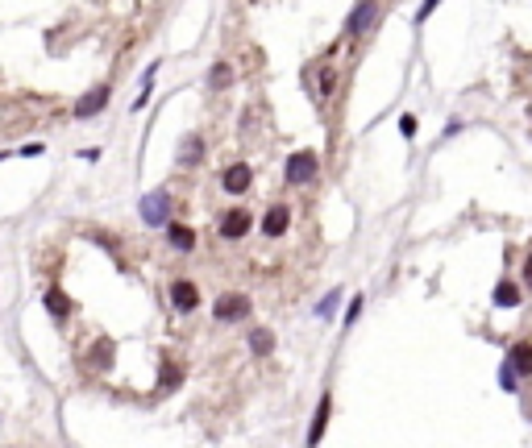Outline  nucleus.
I'll return each mask as SVG.
<instances>
[{
	"label": "nucleus",
	"instance_id": "obj_7",
	"mask_svg": "<svg viewBox=\"0 0 532 448\" xmlns=\"http://www.w3.org/2000/svg\"><path fill=\"white\" fill-rule=\"evenodd\" d=\"M250 233V212L245 208H233V212L220 216V236H229V241H237V236Z\"/></svg>",
	"mask_w": 532,
	"mask_h": 448
},
{
	"label": "nucleus",
	"instance_id": "obj_23",
	"mask_svg": "<svg viewBox=\"0 0 532 448\" xmlns=\"http://www.w3.org/2000/svg\"><path fill=\"white\" fill-rule=\"evenodd\" d=\"M524 283L532 286V254H528V261H524Z\"/></svg>",
	"mask_w": 532,
	"mask_h": 448
},
{
	"label": "nucleus",
	"instance_id": "obj_9",
	"mask_svg": "<svg viewBox=\"0 0 532 448\" xmlns=\"http://www.w3.org/2000/svg\"><path fill=\"white\" fill-rule=\"evenodd\" d=\"M250 179H254V174H250V166L233 162L229 170H225V179H220V183H225V191H229V195H242V191L250 187Z\"/></svg>",
	"mask_w": 532,
	"mask_h": 448
},
{
	"label": "nucleus",
	"instance_id": "obj_22",
	"mask_svg": "<svg viewBox=\"0 0 532 448\" xmlns=\"http://www.w3.org/2000/svg\"><path fill=\"white\" fill-rule=\"evenodd\" d=\"M358 316H362V295H358V299H354V303H349V311H345V324H354V320H358Z\"/></svg>",
	"mask_w": 532,
	"mask_h": 448
},
{
	"label": "nucleus",
	"instance_id": "obj_21",
	"mask_svg": "<svg viewBox=\"0 0 532 448\" xmlns=\"http://www.w3.org/2000/svg\"><path fill=\"white\" fill-rule=\"evenodd\" d=\"M399 133H404L408 142L416 137V117H411V113H408V117H399Z\"/></svg>",
	"mask_w": 532,
	"mask_h": 448
},
{
	"label": "nucleus",
	"instance_id": "obj_12",
	"mask_svg": "<svg viewBox=\"0 0 532 448\" xmlns=\"http://www.w3.org/2000/svg\"><path fill=\"white\" fill-rule=\"evenodd\" d=\"M167 241L179 249V254H192L195 249V233L188 229V224H167Z\"/></svg>",
	"mask_w": 532,
	"mask_h": 448
},
{
	"label": "nucleus",
	"instance_id": "obj_5",
	"mask_svg": "<svg viewBox=\"0 0 532 448\" xmlns=\"http://www.w3.org/2000/svg\"><path fill=\"white\" fill-rule=\"evenodd\" d=\"M108 100H113V92L108 88H96V92H88L79 104H75V117L79 120H88V117H96V113H104L108 108Z\"/></svg>",
	"mask_w": 532,
	"mask_h": 448
},
{
	"label": "nucleus",
	"instance_id": "obj_18",
	"mask_svg": "<svg viewBox=\"0 0 532 448\" xmlns=\"http://www.w3.org/2000/svg\"><path fill=\"white\" fill-rule=\"evenodd\" d=\"M333 88H337V75H333V67H324V71H320V95H316V100H329Z\"/></svg>",
	"mask_w": 532,
	"mask_h": 448
},
{
	"label": "nucleus",
	"instance_id": "obj_11",
	"mask_svg": "<svg viewBox=\"0 0 532 448\" xmlns=\"http://www.w3.org/2000/svg\"><path fill=\"white\" fill-rule=\"evenodd\" d=\"M329 407H333V395H324L320 407H316V420H312V432H308V444H320L324 440V427H329Z\"/></svg>",
	"mask_w": 532,
	"mask_h": 448
},
{
	"label": "nucleus",
	"instance_id": "obj_10",
	"mask_svg": "<svg viewBox=\"0 0 532 448\" xmlns=\"http://www.w3.org/2000/svg\"><path fill=\"white\" fill-rule=\"evenodd\" d=\"M200 158H204V137H200V133H188L183 145H179V166H200Z\"/></svg>",
	"mask_w": 532,
	"mask_h": 448
},
{
	"label": "nucleus",
	"instance_id": "obj_2",
	"mask_svg": "<svg viewBox=\"0 0 532 448\" xmlns=\"http://www.w3.org/2000/svg\"><path fill=\"white\" fill-rule=\"evenodd\" d=\"M142 220L150 224V229H163L167 224V216H170V195L167 191H150V195H142Z\"/></svg>",
	"mask_w": 532,
	"mask_h": 448
},
{
	"label": "nucleus",
	"instance_id": "obj_15",
	"mask_svg": "<svg viewBox=\"0 0 532 448\" xmlns=\"http://www.w3.org/2000/svg\"><path fill=\"white\" fill-rule=\"evenodd\" d=\"M250 349H254V357H266L270 349H275V332L254 328V332H250Z\"/></svg>",
	"mask_w": 532,
	"mask_h": 448
},
{
	"label": "nucleus",
	"instance_id": "obj_3",
	"mask_svg": "<svg viewBox=\"0 0 532 448\" xmlns=\"http://www.w3.org/2000/svg\"><path fill=\"white\" fill-rule=\"evenodd\" d=\"M213 316H217L220 324H237V320H245V316H250V299L229 291V295H220L217 303H213Z\"/></svg>",
	"mask_w": 532,
	"mask_h": 448
},
{
	"label": "nucleus",
	"instance_id": "obj_16",
	"mask_svg": "<svg viewBox=\"0 0 532 448\" xmlns=\"http://www.w3.org/2000/svg\"><path fill=\"white\" fill-rule=\"evenodd\" d=\"M520 299H524V295H520V286H516V283H499V286H495V307H516Z\"/></svg>",
	"mask_w": 532,
	"mask_h": 448
},
{
	"label": "nucleus",
	"instance_id": "obj_4",
	"mask_svg": "<svg viewBox=\"0 0 532 448\" xmlns=\"http://www.w3.org/2000/svg\"><path fill=\"white\" fill-rule=\"evenodd\" d=\"M374 17H379V0H358L354 13H349V21H345V33H349V38H362L366 29L374 25Z\"/></svg>",
	"mask_w": 532,
	"mask_h": 448
},
{
	"label": "nucleus",
	"instance_id": "obj_6",
	"mask_svg": "<svg viewBox=\"0 0 532 448\" xmlns=\"http://www.w3.org/2000/svg\"><path fill=\"white\" fill-rule=\"evenodd\" d=\"M287 224H291V208H287V204L266 208V216H262V233L266 236H283V233H287Z\"/></svg>",
	"mask_w": 532,
	"mask_h": 448
},
{
	"label": "nucleus",
	"instance_id": "obj_13",
	"mask_svg": "<svg viewBox=\"0 0 532 448\" xmlns=\"http://www.w3.org/2000/svg\"><path fill=\"white\" fill-rule=\"evenodd\" d=\"M508 365L516 370V374H532V345L528 340H520V345H511L508 353Z\"/></svg>",
	"mask_w": 532,
	"mask_h": 448
},
{
	"label": "nucleus",
	"instance_id": "obj_14",
	"mask_svg": "<svg viewBox=\"0 0 532 448\" xmlns=\"http://www.w3.org/2000/svg\"><path fill=\"white\" fill-rule=\"evenodd\" d=\"M46 311L54 316V320H67V316H71V299L54 286V291H46Z\"/></svg>",
	"mask_w": 532,
	"mask_h": 448
},
{
	"label": "nucleus",
	"instance_id": "obj_19",
	"mask_svg": "<svg viewBox=\"0 0 532 448\" xmlns=\"http://www.w3.org/2000/svg\"><path fill=\"white\" fill-rule=\"evenodd\" d=\"M337 299H341V291H333V295H324V299H320V307H316V316H333V307H337Z\"/></svg>",
	"mask_w": 532,
	"mask_h": 448
},
{
	"label": "nucleus",
	"instance_id": "obj_17",
	"mask_svg": "<svg viewBox=\"0 0 532 448\" xmlns=\"http://www.w3.org/2000/svg\"><path fill=\"white\" fill-rule=\"evenodd\" d=\"M229 83H233V67H229V63H217V67L208 71V88L220 92V88H229Z\"/></svg>",
	"mask_w": 532,
	"mask_h": 448
},
{
	"label": "nucleus",
	"instance_id": "obj_20",
	"mask_svg": "<svg viewBox=\"0 0 532 448\" xmlns=\"http://www.w3.org/2000/svg\"><path fill=\"white\" fill-rule=\"evenodd\" d=\"M436 4H441V0H424V4L416 9V21L424 25V21H429V17H433V9H436Z\"/></svg>",
	"mask_w": 532,
	"mask_h": 448
},
{
	"label": "nucleus",
	"instance_id": "obj_1",
	"mask_svg": "<svg viewBox=\"0 0 532 448\" xmlns=\"http://www.w3.org/2000/svg\"><path fill=\"white\" fill-rule=\"evenodd\" d=\"M283 174H287L291 187H304V183H312V179H316V154H312V150H300V154H291L287 166H283Z\"/></svg>",
	"mask_w": 532,
	"mask_h": 448
},
{
	"label": "nucleus",
	"instance_id": "obj_8",
	"mask_svg": "<svg viewBox=\"0 0 532 448\" xmlns=\"http://www.w3.org/2000/svg\"><path fill=\"white\" fill-rule=\"evenodd\" d=\"M170 303L179 307V311H195V307H200V291H195V283H188V278L170 283Z\"/></svg>",
	"mask_w": 532,
	"mask_h": 448
}]
</instances>
